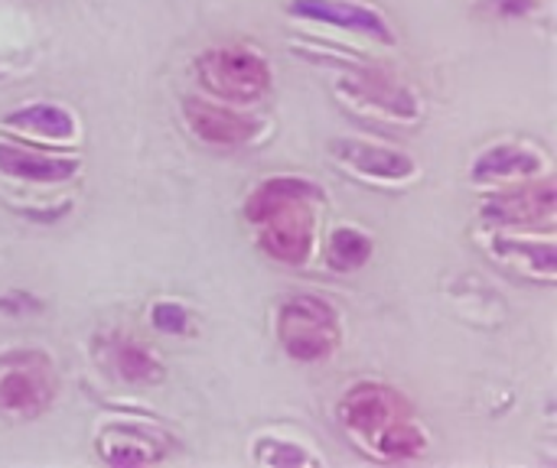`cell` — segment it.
<instances>
[{
	"label": "cell",
	"instance_id": "obj_1",
	"mask_svg": "<svg viewBox=\"0 0 557 468\" xmlns=\"http://www.w3.org/2000/svg\"><path fill=\"white\" fill-rule=\"evenodd\" d=\"M317 208L320 192L313 182L297 176H274L248 195L245 218L251 222L268 257L300 267L310 261L317 244Z\"/></svg>",
	"mask_w": 557,
	"mask_h": 468
},
{
	"label": "cell",
	"instance_id": "obj_2",
	"mask_svg": "<svg viewBox=\"0 0 557 468\" xmlns=\"http://www.w3.org/2000/svg\"><path fill=\"white\" fill-rule=\"evenodd\" d=\"M339 423L359 450L382 463H408L428 446L408 404L385 384L349 388L339 401Z\"/></svg>",
	"mask_w": 557,
	"mask_h": 468
},
{
	"label": "cell",
	"instance_id": "obj_3",
	"mask_svg": "<svg viewBox=\"0 0 557 468\" xmlns=\"http://www.w3.org/2000/svg\"><path fill=\"white\" fill-rule=\"evenodd\" d=\"M199 85L219 101L251 104L271 91V65L248 46H219L206 49L196 59Z\"/></svg>",
	"mask_w": 557,
	"mask_h": 468
},
{
	"label": "cell",
	"instance_id": "obj_4",
	"mask_svg": "<svg viewBox=\"0 0 557 468\" xmlns=\"http://www.w3.org/2000/svg\"><path fill=\"white\" fill-rule=\"evenodd\" d=\"M55 401V368L49 355L20 349L0 355V417L33 420Z\"/></svg>",
	"mask_w": 557,
	"mask_h": 468
},
{
	"label": "cell",
	"instance_id": "obj_5",
	"mask_svg": "<svg viewBox=\"0 0 557 468\" xmlns=\"http://www.w3.org/2000/svg\"><path fill=\"white\" fill-rule=\"evenodd\" d=\"M277 339L294 362L313 365L339 345V322L330 303L317 296H290L277 309Z\"/></svg>",
	"mask_w": 557,
	"mask_h": 468
},
{
	"label": "cell",
	"instance_id": "obj_6",
	"mask_svg": "<svg viewBox=\"0 0 557 468\" xmlns=\"http://www.w3.org/2000/svg\"><path fill=\"white\" fill-rule=\"evenodd\" d=\"M170 453V440L147 423H108L98 433V456L108 466H153Z\"/></svg>",
	"mask_w": 557,
	"mask_h": 468
},
{
	"label": "cell",
	"instance_id": "obj_7",
	"mask_svg": "<svg viewBox=\"0 0 557 468\" xmlns=\"http://www.w3.org/2000/svg\"><path fill=\"white\" fill-rule=\"evenodd\" d=\"M287 10L300 20H313V23H326V26L349 29L359 36H372L382 42H395L388 20L379 10L356 3V0H290Z\"/></svg>",
	"mask_w": 557,
	"mask_h": 468
},
{
	"label": "cell",
	"instance_id": "obj_8",
	"mask_svg": "<svg viewBox=\"0 0 557 468\" xmlns=\"http://www.w3.org/2000/svg\"><path fill=\"white\" fill-rule=\"evenodd\" d=\"M483 215L496 225H512V228H529L552 222L555 215V182L552 176H542L539 182H525L519 189L499 192L486 202Z\"/></svg>",
	"mask_w": 557,
	"mask_h": 468
},
{
	"label": "cell",
	"instance_id": "obj_9",
	"mask_svg": "<svg viewBox=\"0 0 557 468\" xmlns=\"http://www.w3.org/2000/svg\"><path fill=\"white\" fill-rule=\"evenodd\" d=\"M183 117H186L189 130L212 147H242L258 130V124L251 117H245L225 104H212L206 98H186Z\"/></svg>",
	"mask_w": 557,
	"mask_h": 468
},
{
	"label": "cell",
	"instance_id": "obj_10",
	"mask_svg": "<svg viewBox=\"0 0 557 468\" xmlns=\"http://www.w3.org/2000/svg\"><path fill=\"white\" fill-rule=\"evenodd\" d=\"M333 156L343 166H352L356 173H362L369 179L401 182V179L414 176V163L408 153L382 147V143H369V140H333Z\"/></svg>",
	"mask_w": 557,
	"mask_h": 468
},
{
	"label": "cell",
	"instance_id": "obj_11",
	"mask_svg": "<svg viewBox=\"0 0 557 468\" xmlns=\"http://www.w3.org/2000/svg\"><path fill=\"white\" fill-rule=\"evenodd\" d=\"M545 173V160L539 150L522 143H496L480 153L473 163L476 182H529Z\"/></svg>",
	"mask_w": 557,
	"mask_h": 468
},
{
	"label": "cell",
	"instance_id": "obj_12",
	"mask_svg": "<svg viewBox=\"0 0 557 468\" xmlns=\"http://www.w3.org/2000/svg\"><path fill=\"white\" fill-rule=\"evenodd\" d=\"M0 173L20 182H65L78 173V160L75 156H52V153H36L16 143H3L0 140Z\"/></svg>",
	"mask_w": 557,
	"mask_h": 468
},
{
	"label": "cell",
	"instance_id": "obj_13",
	"mask_svg": "<svg viewBox=\"0 0 557 468\" xmlns=\"http://www.w3.org/2000/svg\"><path fill=\"white\" fill-rule=\"evenodd\" d=\"M3 127H10L20 137L29 140H46V143H65L75 137L78 124L72 117V111L49 104V101H29L10 114H3Z\"/></svg>",
	"mask_w": 557,
	"mask_h": 468
},
{
	"label": "cell",
	"instance_id": "obj_14",
	"mask_svg": "<svg viewBox=\"0 0 557 468\" xmlns=\"http://www.w3.org/2000/svg\"><path fill=\"white\" fill-rule=\"evenodd\" d=\"M349 94L372 107V111H385L398 121H414L421 111H418V101L408 88L395 85L388 75L382 72H352L349 75Z\"/></svg>",
	"mask_w": 557,
	"mask_h": 468
},
{
	"label": "cell",
	"instance_id": "obj_15",
	"mask_svg": "<svg viewBox=\"0 0 557 468\" xmlns=\"http://www.w3.org/2000/svg\"><path fill=\"white\" fill-rule=\"evenodd\" d=\"M104 362L127 381V384H140V388H147V384H157V381H163V368H160V362L144 349V345H137V342H131V339H124V336H114L111 342H108V352H104Z\"/></svg>",
	"mask_w": 557,
	"mask_h": 468
},
{
	"label": "cell",
	"instance_id": "obj_16",
	"mask_svg": "<svg viewBox=\"0 0 557 468\" xmlns=\"http://www.w3.org/2000/svg\"><path fill=\"white\" fill-rule=\"evenodd\" d=\"M496 254L506 264H522L532 274L552 280L555 277V241H529V238H496Z\"/></svg>",
	"mask_w": 557,
	"mask_h": 468
},
{
	"label": "cell",
	"instance_id": "obj_17",
	"mask_svg": "<svg viewBox=\"0 0 557 468\" xmlns=\"http://www.w3.org/2000/svg\"><path fill=\"white\" fill-rule=\"evenodd\" d=\"M372 257V238L359 228H336L326 241V264L339 274L366 267Z\"/></svg>",
	"mask_w": 557,
	"mask_h": 468
},
{
	"label": "cell",
	"instance_id": "obj_18",
	"mask_svg": "<svg viewBox=\"0 0 557 468\" xmlns=\"http://www.w3.org/2000/svg\"><path fill=\"white\" fill-rule=\"evenodd\" d=\"M255 459H258L261 466H281V468L313 466V463H317L310 453H304L300 446L284 443V440H261V443H258V450H255Z\"/></svg>",
	"mask_w": 557,
	"mask_h": 468
},
{
	"label": "cell",
	"instance_id": "obj_19",
	"mask_svg": "<svg viewBox=\"0 0 557 468\" xmlns=\"http://www.w3.org/2000/svg\"><path fill=\"white\" fill-rule=\"evenodd\" d=\"M150 322L157 332H166V336H183L186 326H189V313L180 306V303H157L150 309Z\"/></svg>",
	"mask_w": 557,
	"mask_h": 468
},
{
	"label": "cell",
	"instance_id": "obj_20",
	"mask_svg": "<svg viewBox=\"0 0 557 468\" xmlns=\"http://www.w3.org/2000/svg\"><path fill=\"white\" fill-rule=\"evenodd\" d=\"M539 7V0H503L499 13H532Z\"/></svg>",
	"mask_w": 557,
	"mask_h": 468
}]
</instances>
